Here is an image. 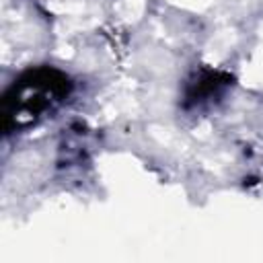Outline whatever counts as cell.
Here are the masks:
<instances>
[{"instance_id":"1","label":"cell","mask_w":263,"mask_h":263,"mask_svg":"<svg viewBox=\"0 0 263 263\" xmlns=\"http://www.w3.org/2000/svg\"><path fill=\"white\" fill-rule=\"evenodd\" d=\"M70 90L64 74L51 68L31 70L12 84L4 97V127H23L51 111Z\"/></svg>"}]
</instances>
